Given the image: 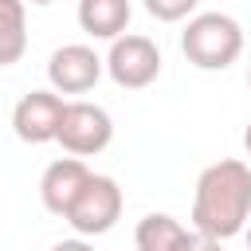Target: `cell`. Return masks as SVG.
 Masks as SVG:
<instances>
[{
	"label": "cell",
	"instance_id": "11",
	"mask_svg": "<svg viewBox=\"0 0 251 251\" xmlns=\"http://www.w3.org/2000/svg\"><path fill=\"white\" fill-rule=\"evenodd\" d=\"M27 51V8L24 0H0V67L20 63Z\"/></svg>",
	"mask_w": 251,
	"mask_h": 251
},
{
	"label": "cell",
	"instance_id": "9",
	"mask_svg": "<svg viewBox=\"0 0 251 251\" xmlns=\"http://www.w3.org/2000/svg\"><path fill=\"white\" fill-rule=\"evenodd\" d=\"M129 0H78V27L90 39H118L129 27Z\"/></svg>",
	"mask_w": 251,
	"mask_h": 251
},
{
	"label": "cell",
	"instance_id": "17",
	"mask_svg": "<svg viewBox=\"0 0 251 251\" xmlns=\"http://www.w3.org/2000/svg\"><path fill=\"white\" fill-rule=\"evenodd\" d=\"M31 4H35V8H47V4H55V0H31Z\"/></svg>",
	"mask_w": 251,
	"mask_h": 251
},
{
	"label": "cell",
	"instance_id": "5",
	"mask_svg": "<svg viewBox=\"0 0 251 251\" xmlns=\"http://www.w3.org/2000/svg\"><path fill=\"white\" fill-rule=\"evenodd\" d=\"M71 157H94L114 141V118L98 106V102H67L63 110V126L55 137Z\"/></svg>",
	"mask_w": 251,
	"mask_h": 251
},
{
	"label": "cell",
	"instance_id": "2",
	"mask_svg": "<svg viewBox=\"0 0 251 251\" xmlns=\"http://www.w3.org/2000/svg\"><path fill=\"white\" fill-rule=\"evenodd\" d=\"M180 51L196 71H227L243 55V27L227 12H196L180 31Z\"/></svg>",
	"mask_w": 251,
	"mask_h": 251
},
{
	"label": "cell",
	"instance_id": "12",
	"mask_svg": "<svg viewBox=\"0 0 251 251\" xmlns=\"http://www.w3.org/2000/svg\"><path fill=\"white\" fill-rule=\"evenodd\" d=\"M141 4H145V12H149L153 20H161V24H180V20H188V16L196 12L200 0H141Z\"/></svg>",
	"mask_w": 251,
	"mask_h": 251
},
{
	"label": "cell",
	"instance_id": "10",
	"mask_svg": "<svg viewBox=\"0 0 251 251\" xmlns=\"http://www.w3.org/2000/svg\"><path fill=\"white\" fill-rule=\"evenodd\" d=\"M184 231H188V227H184L176 216H169V212H149V216H141L137 227H133V247H137V251H176L180 239H184Z\"/></svg>",
	"mask_w": 251,
	"mask_h": 251
},
{
	"label": "cell",
	"instance_id": "14",
	"mask_svg": "<svg viewBox=\"0 0 251 251\" xmlns=\"http://www.w3.org/2000/svg\"><path fill=\"white\" fill-rule=\"evenodd\" d=\"M51 251H94V247L86 243V235H78V239H59Z\"/></svg>",
	"mask_w": 251,
	"mask_h": 251
},
{
	"label": "cell",
	"instance_id": "8",
	"mask_svg": "<svg viewBox=\"0 0 251 251\" xmlns=\"http://www.w3.org/2000/svg\"><path fill=\"white\" fill-rule=\"evenodd\" d=\"M86 180H90V165L82 157H59V161H51L43 169V176H39V200H43V208L51 216H67Z\"/></svg>",
	"mask_w": 251,
	"mask_h": 251
},
{
	"label": "cell",
	"instance_id": "16",
	"mask_svg": "<svg viewBox=\"0 0 251 251\" xmlns=\"http://www.w3.org/2000/svg\"><path fill=\"white\" fill-rule=\"evenodd\" d=\"M243 235H247V251H251V224H247V227H243Z\"/></svg>",
	"mask_w": 251,
	"mask_h": 251
},
{
	"label": "cell",
	"instance_id": "4",
	"mask_svg": "<svg viewBox=\"0 0 251 251\" xmlns=\"http://www.w3.org/2000/svg\"><path fill=\"white\" fill-rule=\"evenodd\" d=\"M106 75L122 90H145L161 75V47L149 35H118L106 51Z\"/></svg>",
	"mask_w": 251,
	"mask_h": 251
},
{
	"label": "cell",
	"instance_id": "3",
	"mask_svg": "<svg viewBox=\"0 0 251 251\" xmlns=\"http://www.w3.org/2000/svg\"><path fill=\"white\" fill-rule=\"evenodd\" d=\"M75 235H106L118 220H122V188L114 176L90 173V180L82 184L78 200L71 204V212L63 216Z\"/></svg>",
	"mask_w": 251,
	"mask_h": 251
},
{
	"label": "cell",
	"instance_id": "13",
	"mask_svg": "<svg viewBox=\"0 0 251 251\" xmlns=\"http://www.w3.org/2000/svg\"><path fill=\"white\" fill-rule=\"evenodd\" d=\"M176 251H224V247H220V239H216V235H208V231L192 227V231H184V239H180V247H176Z\"/></svg>",
	"mask_w": 251,
	"mask_h": 251
},
{
	"label": "cell",
	"instance_id": "15",
	"mask_svg": "<svg viewBox=\"0 0 251 251\" xmlns=\"http://www.w3.org/2000/svg\"><path fill=\"white\" fill-rule=\"evenodd\" d=\"M243 149H247V157H251V122H247V129H243Z\"/></svg>",
	"mask_w": 251,
	"mask_h": 251
},
{
	"label": "cell",
	"instance_id": "7",
	"mask_svg": "<svg viewBox=\"0 0 251 251\" xmlns=\"http://www.w3.org/2000/svg\"><path fill=\"white\" fill-rule=\"evenodd\" d=\"M102 71H106V59H98L94 47H86V43H63L47 59V82L59 94H86V90H94Z\"/></svg>",
	"mask_w": 251,
	"mask_h": 251
},
{
	"label": "cell",
	"instance_id": "1",
	"mask_svg": "<svg viewBox=\"0 0 251 251\" xmlns=\"http://www.w3.org/2000/svg\"><path fill=\"white\" fill-rule=\"evenodd\" d=\"M247 224H251V165L239 157H224L196 176L192 227L224 243L239 235Z\"/></svg>",
	"mask_w": 251,
	"mask_h": 251
},
{
	"label": "cell",
	"instance_id": "18",
	"mask_svg": "<svg viewBox=\"0 0 251 251\" xmlns=\"http://www.w3.org/2000/svg\"><path fill=\"white\" fill-rule=\"evenodd\" d=\"M247 86H251V67H247Z\"/></svg>",
	"mask_w": 251,
	"mask_h": 251
},
{
	"label": "cell",
	"instance_id": "6",
	"mask_svg": "<svg viewBox=\"0 0 251 251\" xmlns=\"http://www.w3.org/2000/svg\"><path fill=\"white\" fill-rule=\"evenodd\" d=\"M63 110H67V102L59 90H27L12 110V129L27 145H47L59 137Z\"/></svg>",
	"mask_w": 251,
	"mask_h": 251
}]
</instances>
